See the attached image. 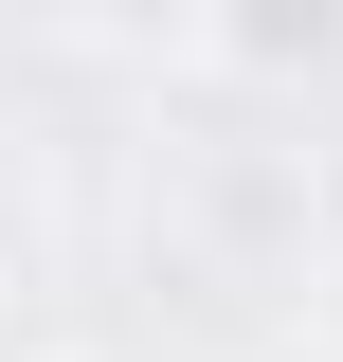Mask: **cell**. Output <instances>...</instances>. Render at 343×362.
<instances>
[{"mask_svg":"<svg viewBox=\"0 0 343 362\" xmlns=\"http://www.w3.org/2000/svg\"><path fill=\"white\" fill-rule=\"evenodd\" d=\"M0 290H37V181L0 163Z\"/></svg>","mask_w":343,"mask_h":362,"instance_id":"cell-2","label":"cell"},{"mask_svg":"<svg viewBox=\"0 0 343 362\" xmlns=\"http://www.w3.org/2000/svg\"><path fill=\"white\" fill-rule=\"evenodd\" d=\"M325 362H343V272H325Z\"/></svg>","mask_w":343,"mask_h":362,"instance_id":"cell-5","label":"cell"},{"mask_svg":"<svg viewBox=\"0 0 343 362\" xmlns=\"http://www.w3.org/2000/svg\"><path fill=\"white\" fill-rule=\"evenodd\" d=\"M307 218H325V254H343V145H325V163H307Z\"/></svg>","mask_w":343,"mask_h":362,"instance_id":"cell-3","label":"cell"},{"mask_svg":"<svg viewBox=\"0 0 343 362\" xmlns=\"http://www.w3.org/2000/svg\"><path fill=\"white\" fill-rule=\"evenodd\" d=\"M181 54H199V73L289 90V73H325V54H343V0H235V18H181Z\"/></svg>","mask_w":343,"mask_h":362,"instance_id":"cell-1","label":"cell"},{"mask_svg":"<svg viewBox=\"0 0 343 362\" xmlns=\"http://www.w3.org/2000/svg\"><path fill=\"white\" fill-rule=\"evenodd\" d=\"M253 362H325V326H307V344H253Z\"/></svg>","mask_w":343,"mask_h":362,"instance_id":"cell-4","label":"cell"}]
</instances>
